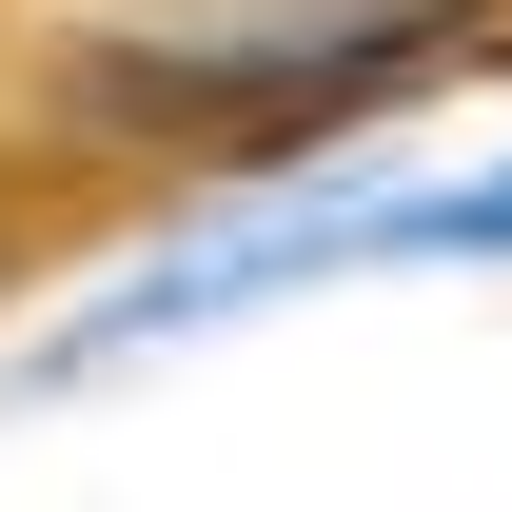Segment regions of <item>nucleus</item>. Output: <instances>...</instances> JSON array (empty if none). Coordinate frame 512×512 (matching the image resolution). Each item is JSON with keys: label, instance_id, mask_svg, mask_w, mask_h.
Masks as SVG:
<instances>
[{"label": "nucleus", "instance_id": "3", "mask_svg": "<svg viewBox=\"0 0 512 512\" xmlns=\"http://www.w3.org/2000/svg\"><path fill=\"white\" fill-rule=\"evenodd\" d=\"M375 256H512V158H493V178H434V197H394V217H375Z\"/></svg>", "mask_w": 512, "mask_h": 512}, {"label": "nucleus", "instance_id": "1", "mask_svg": "<svg viewBox=\"0 0 512 512\" xmlns=\"http://www.w3.org/2000/svg\"><path fill=\"white\" fill-rule=\"evenodd\" d=\"M473 40H512V0H178V20L79 40V119L178 138V158H296L335 119H394Z\"/></svg>", "mask_w": 512, "mask_h": 512}, {"label": "nucleus", "instance_id": "2", "mask_svg": "<svg viewBox=\"0 0 512 512\" xmlns=\"http://www.w3.org/2000/svg\"><path fill=\"white\" fill-rule=\"evenodd\" d=\"M375 217H394V178H355V197H296V217H256V237H197V256H158L138 296H99V316L60 335V375H99V355H158V335H217V316H256V296H296V276H355V256H375Z\"/></svg>", "mask_w": 512, "mask_h": 512}]
</instances>
